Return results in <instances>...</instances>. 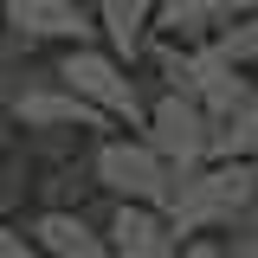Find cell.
Segmentation results:
<instances>
[{
    "mask_svg": "<svg viewBox=\"0 0 258 258\" xmlns=\"http://www.w3.org/2000/svg\"><path fill=\"white\" fill-rule=\"evenodd\" d=\"M252 174H258V161H245V155H213V161H194V168H174L161 213H168V226L181 239L226 232L239 200H245V187H252Z\"/></svg>",
    "mask_w": 258,
    "mask_h": 258,
    "instance_id": "obj_1",
    "label": "cell"
},
{
    "mask_svg": "<svg viewBox=\"0 0 258 258\" xmlns=\"http://www.w3.org/2000/svg\"><path fill=\"white\" fill-rule=\"evenodd\" d=\"M58 71L71 91L84 97V103H97L110 123H129V129H142V116H149V103H142V91H136V78H129V64L110 52V45H64L58 52Z\"/></svg>",
    "mask_w": 258,
    "mask_h": 258,
    "instance_id": "obj_2",
    "label": "cell"
},
{
    "mask_svg": "<svg viewBox=\"0 0 258 258\" xmlns=\"http://www.w3.org/2000/svg\"><path fill=\"white\" fill-rule=\"evenodd\" d=\"M13 123L26 129V136H103L110 116L84 103V97L64 84L58 71H39V78H13Z\"/></svg>",
    "mask_w": 258,
    "mask_h": 258,
    "instance_id": "obj_3",
    "label": "cell"
},
{
    "mask_svg": "<svg viewBox=\"0 0 258 258\" xmlns=\"http://www.w3.org/2000/svg\"><path fill=\"white\" fill-rule=\"evenodd\" d=\"M91 181L110 194V200L161 207V200H168V181H174V168L149 149V136H97V149H91Z\"/></svg>",
    "mask_w": 258,
    "mask_h": 258,
    "instance_id": "obj_4",
    "label": "cell"
},
{
    "mask_svg": "<svg viewBox=\"0 0 258 258\" xmlns=\"http://www.w3.org/2000/svg\"><path fill=\"white\" fill-rule=\"evenodd\" d=\"M142 136H149V149H155L168 168H194V161L213 155V116H207V103L187 91H161L149 103V116H142Z\"/></svg>",
    "mask_w": 258,
    "mask_h": 258,
    "instance_id": "obj_5",
    "label": "cell"
},
{
    "mask_svg": "<svg viewBox=\"0 0 258 258\" xmlns=\"http://www.w3.org/2000/svg\"><path fill=\"white\" fill-rule=\"evenodd\" d=\"M0 26H20L39 45H91L97 39V13L84 0H7Z\"/></svg>",
    "mask_w": 258,
    "mask_h": 258,
    "instance_id": "obj_6",
    "label": "cell"
},
{
    "mask_svg": "<svg viewBox=\"0 0 258 258\" xmlns=\"http://www.w3.org/2000/svg\"><path fill=\"white\" fill-rule=\"evenodd\" d=\"M26 232L39 239L45 258H116L110 239H103V226L84 220V207H39Z\"/></svg>",
    "mask_w": 258,
    "mask_h": 258,
    "instance_id": "obj_7",
    "label": "cell"
},
{
    "mask_svg": "<svg viewBox=\"0 0 258 258\" xmlns=\"http://www.w3.org/2000/svg\"><path fill=\"white\" fill-rule=\"evenodd\" d=\"M155 7L161 0H97V39L116 52L123 64H136L149 52V32H155Z\"/></svg>",
    "mask_w": 258,
    "mask_h": 258,
    "instance_id": "obj_8",
    "label": "cell"
},
{
    "mask_svg": "<svg viewBox=\"0 0 258 258\" xmlns=\"http://www.w3.org/2000/svg\"><path fill=\"white\" fill-rule=\"evenodd\" d=\"M232 13H239V0H161L155 26L168 32V39H181V45H207Z\"/></svg>",
    "mask_w": 258,
    "mask_h": 258,
    "instance_id": "obj_9",
    "label": "cell"
},
{
    "mask_svg": "<svg viewBox=\"0 0 258 258\" xmlns=\"http://www.w3.org/2000/svg\"><path fill=\"white\" fill-rule=\"evenodd\" d=\"M207 45H213L226 64H245V71H252V64H258V13H245V7H239V13H232V20H226Z\"/></svg>",
    "mask_w": 258,
    "mask_h": 258,
    "instance_id": "obj_10",
    "label": "cell"
},
{
    "mask_svg": "<svg viewBox=\"0 0 258 258\" xmlns=\"http://www.w3.org/2000/svg\"><path fill=\"white\" fill-rule=\"evenodd\" d=\"M213 155H245V161H258V103L239 110V116H226V123H213ZM213 155H207V161H213Z\"/></svg>",
    "mask_w": 258,
    "mask_h": 258,
    "instance_id": "obj_11",
    "label": "cell"
},
{
    "mask_svg": "<svg viewBox=\"0 0 258 258\" xmlns=\"http://www.w3.org/2000/svg\"><path fill=\"white\" fill-rule=\"evenodd\" d=\"M0 258H45V252H39V239H32L26 226H13L0 213Z\"/></svg>",
    "mask_w": 258,
    "mask_h": 258,
    "instance_id": "obj_12",
    "label": "cell"
},
{
    "mask_svg": "<svg viewBox=\"0 0 258 258\" xmlns=\"http://www.w3.org/2000/svg\"><path fill=\"white\" fill-rule=\"evenodd\" d=\"M226 239H258V174H252V187H245V200H239L232 226H226Z\"/></svg>",
    "mask_w": 258,
    "mask_h": 258,
    "instance_id": "obj_13",
    "label": "cell"
},
{
    "mask_svg": "<svg viewBox=\"0 0 258 258\" xmlns=\"http://www.w3.org/2000/svg\"><path fill=\"white\" fill-rule=\"evenodd\" d=\"M181 258H226V239H207V232H194V239H181Z\"/></svg>",
    "mask_w": 258,
    "mask_h": 258,
    "instance_id": "obj_14",
    "label": "cell"
},
{
    "mask_svg": "<svg viewBox=\"0 0 258 258\" xmlns=\"http://www.w3.org/2000/svg\"><path fill=\"white\" fill-rule=\"evenodd\" d=\"M226 258H258V239H226Z\"/></svg>",
    "mask_w": 258,
    "mask_h": 258,
    "instance_id": "obj_15",
    "label": "cell"
},
{
    "mask_svg": "<svg viewBox=\"0 0 258 258\" xmlns=\"http://www.w3.org/2000/svg\"><path fill=\"white\" fill-rule=\"evenodd\" d=\"M239 7H245V13H258V0H239Z\"/></svg>",
    "mask_w": 258,
    "mask_h": 258,
    "instance_id": "obj_16",
    "label": "cell"
},
{
    "mask_svg": "<svg viewBox=\"0 0 258 258\" xmlns=\"http://www.w3.org/2000/svg\"><path fill=\"white\" fill-rule=\"evenodd\" d=\"M84 7H97V0H84Z\"/></svg>",
    "mask_w": 258,
    "mask_h": 258,
    "instance_id": "obj_17",
    "label": "cell"
},
{
    "mask_svg": "<svg viewBox=\"0 0 258 258\" xmlns=\"http://www.w3.org/2000/svg\"><path fill=\"white\" fill-rule=\"evenodd\" d=\"M252 78H258V64H252Z\"/></svg>",
    "mask_w": 258,
    "mask_h": 258,
    "instance_id": "obj_18",
    "label": "cell"
},
{
    "mask_svg": "<svg viewBox=\"0 0 258 258\" xmlns=\"http://www.w3.org/2000/svg\"><path fill=\"white\" fill-rule=\"evenodd\" d=\"M0 7H7V0H0Z\"/></svg>",
    "mask_w": 258,
    "mask_h": 258,
    "instance_id": "obj_19",
    "label": "cell"
}]
</instances>
